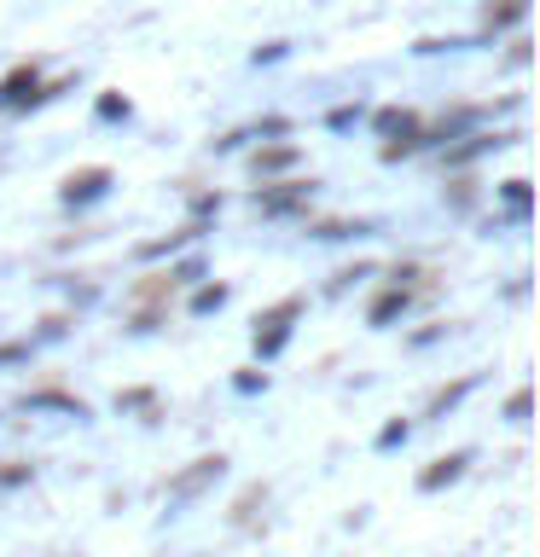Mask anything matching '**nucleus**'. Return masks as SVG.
Returning a JSON list of instances; mask_svg holds the SVG:
<instances>
[{
  "label": "nucleus",
  "instance_id": "nucleus-3",
  "mask_svg": "<svg viewBox=\"0 0 540 557\" xmlns=\"http://www.w3.org/2000/svg\"><path fill=\"white\" fill-rule=\"evenodd\" d=\"M35 87H41V76H35V70H17V76H7V82H0V111H17V104H29Z\"/></svg>",
  "mask_w": 540,
  "mask_h": 557
},
{
  "label": "nucleus",
  "instance_id": "nucleus-7",
  "mask_svg": "<svg viewBox=\"0 0 540 557\" xmlns=\"http://www.w3.org/2000/svg\"><path fill=\"white\" fill-rule=\"evenodd\" d=\"M221 302H226V290H221V285H209V290H198V296H192V308H198V313L221 308Z\"/></svg>",
  "mask_w": 540,
  "mask_h": 557
},
{
  "label": "nucleus",
  "instance_id": "nucleus-8",
  "mask_svg": "<svg viewBox=\"0 0 540 557\" xmlns=\"http://www.w3.org/2000/svg\"><path fill=\"white\" fill-rule=\"evenodd\" d=\"M291 163V151H268V157H256V169H285Z\"/></svg>",
  "mask_w": 540,
  "mask_h": 557
},
{
  "label": "nucleus",
  "instance_id": "nucleus-6",
  "mask_svg": "<svg viewBox=\"0 0 540 557\" xmlns=\"http://www.w3.org/2000/svg\"><path fill=\"white\" fill-rule=\"evenodd\" d=\"M505 203L523 215V209H529V181H505Z\"/></svg>",
  "mask_w": 540,
  "mask_h": 557
},
{
  "label": "nucleus",
  "instance_id": "nucleus-1",
  "mask_svg": "<svg viewBox=\"0 0 540 557\" xmlns=\"http://www.w3.org/2000/svg\"><path fill=\"white\" fill-rule=\"evenodd\" d=\"M303 313V296H291V302H279L268 320H256L261 331H256V355H279L285 348V337H291V320Z\"/></svg>",
  "mask_w": 540,
  "mask_h": 557
},
{
  "label": "nucleus",
  "instance_id": "nucleus-2",
  "mask_svg": "<svg viewBox=\"0 0 540 557\" xmlns=\"http://www.w3.org/2000/svg\"><path fill=\"white\" fill-rule=\"evenodd\" d=\"M105 186H111V169H82L64 181V203H94L105 198Z\"/></svg>",
  "mask_w": 540,
  "mask_h": 557
},
{
  "label": "nucleus",
  "instance_id": "nucleus-5",
  "mask_svg": "<svg viewBox=\"0 0 540 557\" xmlns=\"http://www.w3.org/2000/svg\"><path fill=\"white\" fill-rule=\"evenodd\" d=\"M465 470V453H453V459H435V470H425V476H418V487H442V482H453Z\"/></svg>",
  "mask_w": 540,
  "mask_h": 557
},
{
  "label": "nucleus",
  "instance_id": "nucleus-4",
  "mask_svg": "<svg viewBox=\"0 0 540 557\" xmlns=\"http://www.w3.org/2000/svg\"><path fill=\"white\" fill-rule=\"evenodd\" d=\"M395 313H407V290H383L378 302H372V313H366V320H372V325H390Z\"/></svg>",
  "mask_w": 540,
  "mask_h": 557
}]
</instances>
